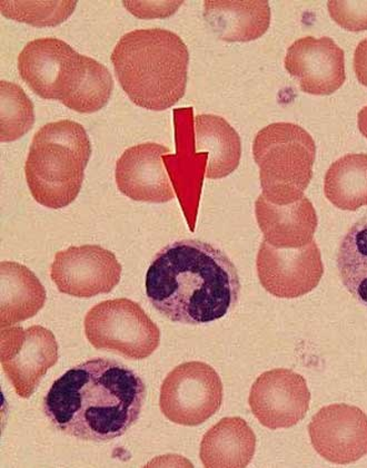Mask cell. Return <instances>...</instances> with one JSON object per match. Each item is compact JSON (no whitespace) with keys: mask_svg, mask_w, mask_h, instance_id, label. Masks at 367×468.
Here are the masks:
<instances>
[{"mask_svg":"<svg viewBox=\"0 0 367 468\" xmlns=\"http://www.w3.org/2000/svg\"><path fill=\"white\" fill-rule=\"evenodd\" d=\"M144 381L119 361L93 358L54 381L43 410L56 430L79 441L109 442L140 420Z\"/></svg>","mask_w":367,"mask_h":468,"instance_id":"cell-1","label":"cell"},{"mask_svg":"<svg viewBox=\"0 0 367 468\" xmlns=\"http://www.w3.org/2000/svg\"><path fill=\"white\" fill-rule=\"evenodd\" d=\"M147 298L173 323L205 324L236 308L241 282L225 253L200 240H181L158 252L146 274Z\"/></svg>","mask_w":367,"mask_h":468,"instance_id":"cell-2","label":"cell"},{"mask_svg":"<svg viewBox=\"0 0 367 468\" xmlns=\"http://www.w3.org/2000/svg\"><path fill=\"white\" fill-rule=\"evenodd\" d=\"M110 59L121 89L142 109L165 111L185 95L190 52L170 30L127 33L117 43Z\"/></svg>","mask_w":367,"mask_h":468,"instance_id":"cell-3","label":"cell"},{"mask_svg":"<svg viewBox=\"0 0 367 468\" xmlns=\"http://www.w3.org/2000/svg\"><path fill=\"white\" fill-rule=\"evenodd\" d=\"M91 155L89 137L76 122L48 123L35 134L25 175L30 193L46 207L63 208L76 200Z\"/></svg>","mask_w":367,"mask_h":468,"instance_id":"cell-4","label":"cell"},{"mask_svg":"<svg viewBox=\"0 0 367 468\" xmlns=\"http://www.w3.org/2000/svg\"><path fill=\"white\" fill-rule=\"evenodd\" d=\"M253 155L267 200L287 206L304 197L313 177L316 145L303 127L284 122L264 127L255 137Z\"/></svg>","mask_w":367,"mask_h":468,"instance_id":"cell-5","label":"cell"},{"mask_svg":"<svg viewBox=\"0 0 367 468\" xmlns=\"http://www.w3.org/2000/svg\"><path fill=\"white\" fill-rule=\"evenodd\" d=\"M85 335L94 348L109 350L131 360L149 358L161 344V332L139 303L121 298L91 308Z\"/></svg>","mask_w":367,"mask_h":468,"instance_id":"cell-6","label":"cell"},{"mask_svg":"<svg viewBox=\"0 0 367 468\" xmlns=\"http://www.w3.org/2000/svg\"><path fill=\"white\" fill-rule=\"evenodd\" d=\"M90 58L58 38H39L25 46L18 70L35 94L68 108L88 78Z\"/></svg>","mask_w":367,"mask_h":468,"instance_id":"cell-7","label":"cell"},{"mask_svg":"<svg viewBox=\"0 0 367 468\" xmlns=\"http://www.w3.org/2000/svg\"><path fill=\"white\" fill-rule=\"evenodd\" d=\"M223 397V383L216 370L201 361H190L177 366L163 381L160 407L173 423L194 427L217 413Z\"/></svg>","mask_w":367,"mask_h":468,"instance_id":"cell-8","label":"cell"},{"mask_svg":"<svg viewBox=\"0 0 367 468\" xmlns=\"http://www.w3.org/2000/svg\"><path fill=\"white\" fill-rule=\"evenodd\" d=\"M2 367L20 399L34 395L47 371L58 361V344L42 325L2 328Z\"/></svg>","mask_w":367,"mask_h":468,"instance_id":"cell-9","label":"cell"},{"mask_svg":"<svg viewBox=\"0 0 367 468\" xmlns=\"http://www.w3.org/2000/svg\"><path fill=\"white\" fill-rule=\"evenodd\" d=\"M259 282L274 297L294 299L319 286L324 274L315 241L298 249H278L263 241L257 261Z\"/></svg>","mask_w":367,"mask_h":468,"instance_id":"cell-10","label":"cell"},{"mask_svg":"<svg viewBox=\"0 0 367 468\" xmlns=\"http://www.w3.org/2000/svg\"><path fill=\"white\" fill-rule=\"evenodd\" d=\"M121 266L113 252L95 244L56 253L50 278L59 292L76 298L110 293L121 282Z\"/></svg>","mask_w":367,"mask_h":468,"instance_id":"cell-11","label":"cell"},{"mask_svg":"<svg viewBox=\"0 0 367 468\" xmlns=\"http://www.w3.org/2000/svg\"><path fill=\"white\" fill-rule=\"evenodd\" d=\"M310 393L302 375L273 369L255 380L248 404L259 423L269 430L290 429L308 414Z\"/></svg>","mask_w":367,"mask_h":468,"instance_id":"cell-12","label":"cell"},{"mask_svg":"<svg viewBox=\"0 0 367 468\" xmlns=\"http://www.w3.org/2000/svg\"><path fill=\"white\" fill-rule=\"evenodd\" d=\"M309 434L314 450L333 464H351L367 455V415L359 407H323L310 421Z\"/></svg>","mask_w":367,"mask_h":468,"instance_id":"cell-13","label":"cell"},{"mask_svg":"<svg viewBox=\"0 0 367 468\" xmlns=\"http://www.w3.org/2000/svg\"><path fill=\"white\" fill-rule=\"evenodd\" d=\"M284 65L304 93L330 95L345 83L344 50L330 37L297 40L288 48Z\"/></svg>","mask_w":367,"mask_h":468,"instance_id":"cell-14","label":"cell"},{"mask_svg":"<svg viewBox=\"0 0 367 468\" xmlns=\"http://www.w3.org/2000/svg\"><path fill=\"white\" fill-rule=\"evenodd\" d=\"M193 114L192 108L174 111L176 154H166L163 157L192 231L195 229L203 180L207 167V155L197 154L195 150V117Z\"/></svg>","mask_w":367,"mask_h":468,"instance_id":"cell-15","label":"cell"},{"mask_svg":"<svg viewBox=\"0 0 367 468\" xmlns=\"http://www.w3.org/2000/svg\"><path fill=\"white\" fill-rule=\"evenodd\" d=\"M171 154L166 146L142 144L130 147L116 165V185L134 201L166 203L175 197L163 157Z\"/></svg>","mask_w":367,"mask_h":468,"instance_id":"cell-16","label":"cell"},{"mask_svg":"<svg viewBox=\"0 0 367 468\" xmlns=\"http://www.w3.org/2000/svg\"><path fill=\"white\" fill-rule=\"evenodd\" d=\"M264 240L278 249H298L313 242L319 220L312 202L303 197L287 206L273 205L262 195L255 203Z\"/></svg>","mask_w":367,"mask_h":468,"instance_id":"cell-17","label":"cell"},{"mask_svg":"<svg viewBox=\"0 0 367 468\" xmlns=\"http://www.w3.org/2000/svg\"><path fill=\"white\" fill-rule=\"evenodd\" d=\"M204 18L219 38L225 42L246 43L267 32L271 25V8L265 0H208L204 4Z\"/></svg>","mask_w":367,"mask_h":468,"instance_id":"cell-18","label":"cell"},{"mask_svg":"<svg viewBox=\"0 0 367 468\" xmlns=\"http://www.w3.org/2000/svg\"><path fill=\"white\" fill-rule=\"evenodd\" d=\"M257 436L241 417H226L204 435L200 457L206 468H244L252 462Z\"/></svg>","mask_w":367,"mask_h":468,"instance_id":"cell-19","label":"cell"},{"mask_svg":"<svg viewBox=\"0 0 367 468\" xmlns=\"http://www.w3.org/2000/svg\"><path fill=\"white\" fill-rule=\"evenodd\" d=\"M194 136L197 154L207 155V179H223L237 169L242 156L241 137L223 117L197 115Z\"/></svg>","mask_w":367,"mask_h":468,"instance_id":"cell-20","label":"cell"},{"mask_svg":"<svg viewBox=\"0 0 367 468\" xmlns=\"http://www.w3.org/2000/svg\"><path fill=\"white\" fill-rule=\"evenodd\" d=\"M0 276L2 328L33 318L43 309L47 293L39 279L27 267L17 262L3 261L0 264Z\"/></svg>","mask_w":367,"mask_h":468,"instance_id":"cell-21","label":"cell"},{"mask_svg":"<svg viewBox=\"0 0 367 468\" xmlns=\"http://www.w3.org/2000/svg\"><path fill=\"white\" fill-rule=\"evenodd\" d=\"M325 197L336 207L356 211L367 206V154L341 157L326 172Z\"/></svg>","mask_w":367,"mask_h":468,"instance_id":"cell-22","label":"cell"},{"mask_svg":"<svg viewBox=\"0 0 367 468\" xmlns=\"http://www.w3.org/2000/svg\"><path fill=\"white\" fill-rule=\"evenodd\" d=\"M338 269L346 290L367 307V216L355 222L341 240Z\"/></svg>","mask_w":367,"mask_h":468,"instance_id":"cell-23","label":"cell"},{"mask_svg":"<svg viewBox=\"0 0 367 468\" xmlns=\"http://www.w3.org/2000/svg\"><path fill=\"white\" fill-rule=\"evenodd\" d=\"M0 141L7 144L20 139L32 129L35 123L34 105L20 86L6 80L0 81Z\"/></svg>","mask_w":367,"mask_h":468,"instance_id":"cell-24","label":"cell"},{"mask_svg":"<svg viewBox=\"0 0 367 468\" xmlns=\"http://www.w3.org/2000/svg\"><path fill=\"white\" fill-rule=\"evenodd\" d=\"M78 2H0L5 17L35 27H54L74 13Z\"/></svg>","mask_w":367,"mask_h":468,"instance_id":"cell-25","label":"cell"},{"mask_svg":"<svg viewBox=\"0 0 367 468\" xmlns=\"http://www.w3.org/2000/svg\"><path fill=\"white\" fill-rule=\"evenodd\" d=\"M330 16L351 32L367 30V2H329Z\"/></svg>","mask_w":367,"mask_h":468,"instance_id":"cell-26","label":"cell"},{"mask_svg":"<svg viewBox=\"0 0 367 468\" xmlns=\"http://www.w3.org/2000/svg\"><path fill=\"white\" fill-rule=\"evenodd\" d=\"M132 15L140 18H165L174 14L183 2H122Z\"/></svg>","mask_w":367,"mask_h":468,"instance_id":"cell-27","label":"cell"},{"mask_svg":"<svg viewBox=\"0 0 367 468\" xmlns=\"http://www.w3.org/2000/svg\"><path fill=\"white\" fill-rule=\"evenodd\" d=\"M354 70L360 83L367 88V38L355 49Z\"/></svg>","mask_w":367,"mask_h":468,"instance_id":"cell-28","label":"cell"},{"mask_svg":"<svg viewBox=\"0 0 367 468\" xmlns=\"http://www.w3.org/2000/svg\"><path fill=\"white\" fill-rule=\"evenodd\" d=\"M359 130L367 139V106L360 111L358 115Z\"/></svg>","mask_w":367,"mask_h":468,"instance_id":"cell-29","label":"cell"}]
</instances>
